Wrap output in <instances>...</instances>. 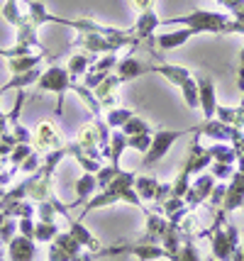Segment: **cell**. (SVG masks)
<instances>
[{
	"mask_svg": "<svg viewBox=\"0 0 244 261\" xmlns=\"http://www.w3.org/2000/svg\"><path fill=\"white\" fill-rule=\"evenodd\" d=\"M57 234H59L57 222H42V220H39V222L35 225V239H37V242H44V244H51Z\"/></svg>",
	"mask_w": 244,
	"mask_h": 261,
	"instance_id": "30",
	"label": "cell"
},
{
	"mask_svg": "<svg viewBox=\"0 0 244 261\" xmlns=\"http://www.w3.org/2000/svg\"><path fill=\"white\" fill-rule=\"evenodd\" d=\"M161 27V17L156 15V8H149V10H142L137 22H134V30L132 32L137 34V39H156V30Z\"/></svg>",
	"mask_w": 244,
	"mask_h": 261,
	"instance_id": "12",
	"label": "cell"
},
{
	"mask_svg": "<svg viewBox=\"0 0 244 261\" xmlns=\"http://www.w3.org/2000/svg\"><path fill=\"white\" fill-rule=\"evenodd\" d=\"M0 261H5V259H3V254H0Z\"/></svg>",
	"mask_w": 244,
	"mask_h": 261,
	"instance_id": "48",
	"label": "cell"
},
{
	"mask_svg": "<svg viewBox=\"0 0 244 261\" xmlns=\"http://www.w3.org/2000/svg\"><path fill=\"white\" fill-rule=\"evenodd\" d=\"M242 251H244V244H242Z\"/></svg>",
	"mask_w": 244,
	"mask_h": 261,
	"instance_id": "49",
	"label": "cell"
},
{
	"mask_svg": "<svg viewBox=\"0 0 244 261\" xmlns=\"http://www.w3.org/2000/svg\"><path fill=\"white\" fill-rule=\"evenodd\" d=\"M42 161H44V159H42V154L32 149V154H30V156L20 164V171H22V173H27V176H32V173H37V171L42 169Z\"/></svg>",
	"mask_w": 244,
	"mask_h": 261,
	"instance_id": "37",
	"label": "cell"
},
{
	"mask_svg": "<svg viewBox=\"0 0 244 261\" xmlns=\"http://www.w3.org/2000/svg\"><path fill=\"white\" fill-rule=\"evenodd\" d=\"M193 135L210 137V139H215V142H230V144H232L234 139H239L244 132L239 129V127H230V125H225V122H220L218 117H210V120L198 122Z\"/></svg>",
	"mask_w": 244,
	"mask_h": 261,
	"instance_id": "6",
	"label": "cell"
},
{
	"mask_svg": "<svg viewBox=\"0 0 244 261\" xmlns=\"http://www.w3.org/2000/svg\"><path fill=\"white\" fill-rule=\"evenodd\" d=\"M49 261H71V254L51 242V244H49Z\"/></svg>",
	"mask_w": 244,
	"mask_h": 261,
	"instance_id": "41",
	"label": "cell"
},
{
	"mask_svg": "<svg viewBox=\"0 0 244 261\" xmlns=\"http://www.w3.org/2000/svg\"><path fill=\"white\" fill-rule=\"evenodd\" d=\"M215 117L225 122V125L230 127H239L244 129V108H230V105H218V110H215Z\"/></svg>",
	"mask_w": 244,
	"mask_h": 261,
	"instance_id": "22",
	"label": "cell"
},
{
	"mask_svg": "<svg viewBox=\"0 0 244 261\" xmlns=\"http://www.w3.org/2000/svg\"><path fill=\"white\" fill-rule=\"evenodd\" d=\"M30 154H32V144H15L10 151V156H8V159H10V169L20 171V164H22Z\"/></svg>",
	"mask_w": 244,
	"mask_h": 261,
	"instance_id": "34",
	"label": "cell"
},
{
	"mask_svg": "<svg viewBox=\"0 0 244 261\" xmlns=\"http://www.w3.org/2000/svg\"><path fill=\"white\" fill-rule=\"evenodd\" d=\"M125 149H127V135H125L122 129H113V135H110V159H107V164L120 166V159H122Z\"/></svg>",
	"mask_w": 244,
	"mask_h": 261,
	"instance_id": "26",
	"label": "cell"
},
{
	"mask_svg": "<svg viewBox=\"0 0 244 261\" xmlns=\"http://www.w3.org/2000/svg\"><path fill=\"white\" fill-rule=\"evenodd\" d=\"M232 17L227 12H215V10H193L178 17H166L161 20V27H191L196 34H222L225 27Z\"/></svg>",
	"mask_w": 244,
	"mask_h": 261,
	"instance_id": "1",
	"label": "cell"
},
{
	"mask_svg": "<svg viewBox=\"0 0 244 261\" xmlns=\"http://www.w3.org/2000/svg\"><path fill=\"white\" fill-rule=\"evenodd\" d=\"M159 178L156 176H137L134 178V191L142 200H154L156 198V191H159Z\"/></svg>",
	"mask_w": 244,
	"mask_h": 261,
	"instance_id": "25",
	"label": "cell"
},
{
	"mask_svg": "<svg viewBox=\"0 0 244 261\" xmlns=\"http://www.w3.org/2000/svg\"><path fill=\"white\" fill-rule=\"evenodd\" d=\"M132 110L129 108H110V110H105V122L110 125V129H122L125 127V122H127L129 117H132Z\"/></svg>",
	"mask_w": 244,
	"mask_h": 261,
	"instance_id": "27",
	"label": "cell"
},
{
	"mask_svg": "<svg viewBox=\"0 0 244 261\" xmlns=\"http://www.w3.org/2000/svg\"><path fill=\"white\" fill-rule=\"evenodd\" d=\"M66 222H69V232L76 239H78V242H81L83 249H88V251H100V249H103V244L95 239V234L91 232V229L83 225L81 217H73V215H71V217H66Z\"/></svg>",
	"mask_w": 244,
	"mask_h": 261,
	"instance_id": "17",
	"label": "cell"
},
{
	"mask_svg": "<svg viewBox=\"0 0 244 261\" xmlns=\"http://www.w3.org/2000/svg\"><path fill=\"white\" fill-rule=\"evenodd\" d=\"M5 169V159H3V156H0V171Z\"/></svg>",
	"mask_w": 244,
	"mask_h": 261,
	"instance_id": "45",
	"label": "cell"
},
{
	"mask_svg": "<svg viewBox=\"0 0 244 261\" xmlns=\"http://www.w3.org/2000/svg\"><path fill=\"white\" fill-rule=\"evenodd\" d=\"M35 225L37 222H32V217H20V220H17V232L24 234V237L35 239Z\"/></svg>",
	"mask_w": 244,
	"mask_h": 261,
	"instance_id": "40",
	"label": "cell"
},
{
	"mask_svg": "<svg viewBox=\"0 0 244 261\" xmlns=\"http://www.w3.org/2000/svg\"><path fill=\"white\" fill-rule=\"evenodd\" d=\"M208 171L212 173V176H215V178H218V181H230V178H232V173H234L237 169H234V164H222V161H212Z\"/></svg>",
	"mask_w": 244,
	"mask_h": 261,
	"instance_id": "36",
	"label": "cell"
},
{
	"mask_svg": "<svg viewBox=\"0 0 244 261\" xmlns=\"http://www.w3.org/2000/svg\"><path fill=\"white\" fill-rule=\"evenodd\" d=\"M37 247L32 237L24 234H15L8 244V261H35Z\"/></svg>",
	"mask_w": 244,
	"mask_h": 261,
	"instance_id": "11",
	"label": "cell"
},
{
	"mask_svg": "<svg viewBox=\"0 0 244 261\" xmlns=\"http://www.w3.org/2000/svg\"><path fill=\"white\" fill-rule=\"evenodd\" d=\"M122 132L127 137H134V135H142V132H151V125L144 120V117H137V115H132L125 127H122Z\"/></svg>",
	"mask_w": 244,
	"mask_h": 261,
	"instance_id": "33",
	"label": "cell"
},
{
	"mask_svg": "<svg viewBox=\"0 0 244 261\" xmlns=\"http://www.w3.org/2000/svg\"><path fill=\"white\" fill-rule=\"evenodd\" d=\"M181 93H183V102H186V108H191V110H198V108H200V98H198V83H196V79L186 81V83L181 86Z\"/></svg>",
	"mask_w": 244,
	"mask_h": 261,
	"instance_id": "32",
	"label": "cell"
},
{
	"mask_svg": "<svg viewBox=\"0 0 244 261\" xmlns=\"http://www.w3.org/2000/svg\"><path fill=\"white\" fill-rule=\"evenodd\" d=\"M183 239H186V234H183V225H174V222H166V229H164L161 234V244L164 251H166V259L174 261V256L178 254V249L183 247Z\"/></svg>",
	"mask_w": 244,
	"mask_h": 261,
	"instance_id": "15",
	"label": "cell"
},
{
	"mask_svg": "<svg viewBox=\"0 0 244 261\" xmlns=\"http://www.w3.org/2000/svg\"><path fill=\"white\" fill-rule=\"evenodd\" d=\"M225 193H227V181H218L215 183V188H212V193H210L208 198V205L210 207H222V203H225Z\"/></svg>",
	"mask_w": 244,
	"mask_h": 261,
	"instance_id": "38",
	"label": "cell"
},
{
	"mask_svg": "<svg viewBox=\"0 0 244 261\" xmlns=\"http://www.w3.org/2000/svg\"><path fill=\"white\" fill-rule=\"evenodd\" d=\"M17 232V217H8L0 213V244H10V239L15 237Z\"/></svg>",
	"mask_w": 244,
	"mask_h": 261,
	"instance_id": "31",
	"label": "cell"
},
{
	"mask_svg": "<svg viewBox=\"0 0 244 261\" xmlns=\"http://www.w3.org/2000/svg\"><path fill=\"white\" fill-rule=\"evenodd\" d=\"M205 261H218V259H215V256H212V254H210V256H205Z\"/></svg>",
	"mask_w": 244,
	"mask_h": 261,
	"instance_id": "46",
	"label": "cell"
},
{
	"mask_svg": "<svg viewBox=\"0 0 244 261\" xmlns=\"http://www.w3.org/2000/svg\"><path fill=\"white\" fill-rule=\"evenodd\" d=\"M71 93L81 98V102L86 105V108H88V113L93 115V117H103V115H105L100 100L95 98V93L91 91V88H86L83 83H76V81H73V83H71Z\"/></svg>",
	"mask_w": 244,
	"mask_h": 261,
	"instance_id": "19",
	"label": "cell"
},
{
	"mask_svg": "<svg viewBox=\"0 0 244 261\" xmlns=\"http://www.w3.org/2000/svg\"><path fill=\"white\" fill-rule=\"evenodd\" d=\"M69 142L64 139V135L59 132V127L54 120H42L32 132V149L39 154H49V151H57V149L66 147Z\"/></svg>",
	"mask_w": 244,
	"mask_h": 261,
	"instance_id": "4",
	"label": "cell"
},
{
	"mask_svg": "<svg viewBox=\"0 0 244 261\" xmlns=\"http://www.w3.org/2000/svg\"><path fill=\"white\" fill-rule=\"evenodd\" d=\"M120 83H122V81L117 79V73H107V79L93 91L95 98L103 105V110H110V108H117V105H120V95H117Z\"/></svg>",
	"mask_w": 244,
	"mask_h": 261,
	"instance_id": "13",
	"label": "cell"
},
{
	"mask_svg": "<svg viewBox=\"0 0 244 261\" xmlns=\"http://www.w3.org/2000/svg\"><path fill=\"white\" fill-rule=\"evenodd\" d=\"M132 8L137 12H142V10H149V8H156V3L154 0H132Z\"/></svg>",
	"mask_w": 244,
	"mask_h": 261,
	"instance_id": "43",
	"label": "cell"
},
{
	"mask_svg": "<svg viewBox=\"0 0 244 261\" xmlns=\"http://www.w3.org/2000/svg\"><path fill=\"white\" fill-rule=\"evenodd\" d=\"M0 15H3V20L10 24L12 30H17V27L30 17L27 12L20 10V0H5V3H3V8H0Z\"/></svg>",
	"mask_w": 244,
	"mask_h": 261,
	"instance_id": "21",
	"label": "cell"
},
{
	"mask_svg": "<svg viewBox=\"0 0 244 261\" xmlns=\"http://www.w3.org/2000/svg\"><path fill=\"white\" fill-rule=\"evenodd\" d=\"M57 207L51 203V198L49 200H42V203H37V217L42 220V222H54V217H57Z\"/></svg>",
	"mask_w": 244,
	"mask_h": 261,
	"instance_id": "39",
	"label": "cell"
},
{
	"mask_svg": "<svg viewBox=\"0 0 244 261\" xmlns=\"http://www.w3.org/2000/svg\"><path fill=\"white\" fill-rule=\"evenodd\" d=\"M242 203H244V173L242 171H234L232 178L227 181V193H225L222 210H225V213L242 210Z\"/></svg>",
	"mask_w": 244,
	"mask_h": 261,
	"instance_id": "9",
	"label": "cell"
},
{
	"mask_svg": "<svg viewBox=\"0 0 244 261\" xmlns=\"http://www.w3.org/2000/svg\"><path fill=\"white\" fill-rule=\"evenodd\" d=\"M149 73L164 76V79L169 81L171 86H176V88H181L186 81L193 79V73H191L186 66H181V64H156V66H149Z\"/></svg>",
	"mask_w": 244,
	"mask_h": 261,
	"instance_id": "16",
	"label": "cell"
},
{
	"mask_svg": "<svg viewBox=\"0 0 244 261\" xmlns=\"http://www.w3.org/2000/svg\"><path fill=\"white\" fill-rule=\"evenodd\" d=\"M208 154L212 156V161H222V164H237V149L230 144V142H215V144H210Z\"/></svg>",
	"mask_w": 244,
	"mask_h": 261,
	"instance_id": "23",
	"label": "cell"
},
{
	"mask_svg": "<svg viewBox=\"0 0 244 261\" xmlns=\"http://www.w3.org/2000/svg\"><path fill=\"white\" fill-rule=\"evenodd\" d=\"M98 57H91V54H73V57L69 59V64H66V68H69V73H71V79L76 81V79H83L86 73H88V68H91V64H93Z\"/></svg>",
	"mask_w": 244,
	"mask_h": 261,
	"instance_id": "24",
	"label": "cell"
},
{
	"mask_svg": "<svg viewBox=\"0 0 244 261\" xmlns=\"http://www.w3.org/2000/svg\"><path fill=\"white\" fill-rule=\"evenodd\" d=\"M191 37H196V32H193L191 27H176V30H166V32L156 34V46H159V49H164V51H171V49L183 46Z\"/></svg>",
	"mask_w": 244,
	"mask_h": 261,
	"instance_id": "14",
	"label": "cell"
},
{
	"mask_svg": "<svg viewBox=\"0 0 244 261\" xmlns=\"http://www.w3.org/2000/svg\"><path fill=\"white\" fill-rule=\"evenodd\" d=\"M134 178H137V173L134 171H125V169H117L115 178L110 181V191H115V193H122V191H127V188H134Z\"/></svg>",
	"mask_w": 244,
	"mask_h": 261,
	"instance_id": "28",
	"label": "cell"
},
{
	"mask_svg": "<svg viewBox=\"0 0 244 261\" xmlns=\"http://www.w3.org/2000/svg\"><path fill=\"white\" fill-rule=\"evenodd\" d=\"M71 79L69 68L66 66H49L47 71H42V76L37 81V86L42 88V91H49L57 95V115H61V108H64V98H66V93L71 91Z\"/></svg>",
	"mask_w": 244,
	"mask_h": 261,
	"instance_id": "3",
	"label": "cell"
},
{
	"mask_svg": "<svg viewBox=\"0 0 244 261\" xmlns=\"http://www.w3.org/2000/svg\"><path fill=\"white\" fill-rule=\"evenodd\" d=\"M42 59H47V54H22V57L8 59V68H10L12 76L17 73H24V71H32L42 64Z\"/></svg>",
	"mask_w": 244,
	"mask_h": 261,
	"instance_id": "20",
	"label": "cell"
},
{
	"mask_svg": "<svg viewBox=\"0 0 244 261\" xmlns=\"http://www.w3.org/2000/svg\"><path fill=\"white\" fill-rule=\"evenodd\" d=\"M237 88L244 93V46L239 49V71H237Z\"/></svg>",
	"mask_w": 244,
	"mask_h": 261,
	"instance_id": "42",
	"label": "cell"
},
{
	"mask_svg": "<svg viewBox=\"0 0 244 261\" xmlns=\"http://www.w3.org/2000/svg\"><path fill=\"white\" fill-rule=\"evenodd\" d=\"M237 171H242L244 173V154L242 156H237Z\"/></svg>",
	"mask_w": 244,
	"mask_h": 261,
	"instance_id": "44",
	"label": "cell"
},
{
	"mask_svg": "<svg viewBox=\"0 0 244 261\" xmlns=\"http://www.w3.org/2000/svg\"><path fill=\"white\" fill-rule=\"evenodd\" d=\"M215 183H218V178L212 176V173H198L196 181H191V186H188L186 195H183V200H186V205L191 207V210H196V207H200L203 203H208L210 193H212V188H215Z\"/></svg>",
	"mask_w": 244,
	"mask_h": 261,
	"instance_id": "7",
	"label": "cell"
},
{
	"mask_svg": "<svg viewBox=\"0 0 244 261\" xmlns=\"http://www.w3.org/2000/svg\"><path fill=\"white\" fill-rule=\"evenodd\" d=\"M54 244H59V247H61L64 251H69L71 259H73L76 254H81V251H83V244L76 237H73L71 232H59L57 237H54Z\"/></svg>",
	"mask_w": 244,
	"mask_h": 261,
	"instance_id": "29",
	"label": "cell"
},
{
	"mask_svg": "<svg viewBox=\"0 0 244 261\" xmlns=\"http://www.w3.org/2000/svg\"><path fill=\"white\" fill-rule=\"evenodd\" d=\"M149 66L151 64H144V61H140L137 57L127 54V57H122L117 61L115 73L122 83H127V81H134V79H140V76H147V73H149Z\"/></svg>",
	"mask_w": 244,
	"mask_h": 261,
	"instance_id": "10",
	"label": "cell"
},
{
	"mask_svg": "<svg viewBox=\"0 0 244 261\" xmlns=\"http://www.w3.org/2000/svg\"><path fill=\"white\" fill-rule=\"evenodd\" d=\"M193 132H196V127H188V129H156V132L151 135V147L147 149L142 166L149 169V166H154V164H159V161L171 151V147L176 144V139L193 135Z\"/></svg>",
	"mask_w": 244,
	"mask_h": 261,
	"instance_id": "2",
	"label": "cell"
},
{
	"mask_svg": "<svg viewBox=\"0 0 244 261\" xmlns=\"http://www.w3.org/2000/svg\"><path fill=\"white\" fill-rule=\"evenodd\" d=\"M210 164H212V156L208 154V149L200 144V137L196 135L193 137V144H191V149H188V154H186V161H183V166H181L178 173H183V176H188V178H193V176H198V173L208 171Z\"/></svg>",
	"mask_w": 244,
	"mask_h": 261,
	"instance_id": "5",
	"label": "cell"
},
{
	"mask_svg": "<svg viewBox=\"0 0 244 261\" xmlns=\"http://www.w3.org/2000/svg\"><path fill=\"white\" fill-rule=\"evenodd\" d=\"M198 98H200V110H203V120L215 117L218 110V93H215V81L212 76H198Z\"/></svg>",
	"mask_w": 244,
	"mask_h": 261,
	"instance_id": "8",
	"label": "cell"
},
{
	"mask_svg": "<svg viewBox=\"0 0 244 261\" xmlns=\"http://www.w3.org/2000/svg\"><path fill=\"white\" fill-rule=\"evenodd\" d=\"M149 147H151V132H142V135L127 137V149H132V151L147 154V149Z\"/></svg>",
	"mask_w": 244,
	"mask_h": 261,
	"instance_id": "35",
	"label": "cell"
},
{
	"mask_svg": "<svg viewBox=\"0 0 244 261\" xmlns=\"http://www.w3.org/2000/svg\"><path fill=\"white\" fill-rule=\"evenodd\" d=\"M239 105H242V108H244V93H242V100H239Z\"/></svg>",
	"mask_w": 244,
	"mask_h": 261,
	"instance_id": "47",
	"label": "cell"
},
{
	"mask_svg": "<svg viewBox=\"0 0 244 261\" xmlns=\"http://www.w3.org/2000/svg\"><path fill=\"white\" fill-rule=\"evenodd\" d=\"M98 191V178H95V173H88V171H83L81 176L76 178V200L69 205V207H76V205H83L91 195Z\"/></svg>",
	"mask_w": 244,
	"mask_h": 261,
	"instance_id": "18",
	"label": "cell"
}]
</instances>
